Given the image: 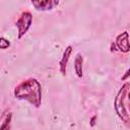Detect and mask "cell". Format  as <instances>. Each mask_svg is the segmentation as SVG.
I'll use <instances>...</instances> for the list:
<instances>
[{
    "label": "cell",
    "mask_w": 130,
    "mask_h": 130,
    "mask_svg": "<svg viewBox=\"0 0 130 130\" xmlns=\"http://www.w3.org/2000/svg\"><path fill=\"white\" fill-rule=\"evenodd\" d=\"M13 93L17 100H24L36 108L42 105V86L36 78H27L20 82L15 86Z\"/></svg>",
    "instance_id": "1"
},
{
    "label": "cell",
    "mask_w": 130,
    "mask_h": 130,
    "mask_svg": "<svg viewBox=\"0 0 130 130\" xmlns=\"http://www.w3.org/2000/svg\"><path fill=\"white\" fill-rule=\"evenodd\" d=\"M129 86H130L129 83H125L124 85H122V87L118 91V93L115 98V101H114V107H115L118 117L122 120V122L128 128H130V117H129V115L126 111V108L124 106V99H125V95L127 93Z\"/></svg>",
    "instance_id": "2"
},
{
    "label": "cell",
    "mask_w": 130,
    "mask_h": 130,
    "mask_svg": "<svg viewBox=\"0 0 130 130\" xmlns=\"http://www.w3.org/2000/svg\"><path fill=\"white\" fill-rule=\"evenodd\" d=\"M32 23V15L29 11H24L20 14L19 18L16 20L15 25L17 27V31H18V39H21L26 32L27 30L30 28Z\"/></svg>",
    "instance_id": "3"
},
{
    "label": "cell",
    "mask_w": 130,
    "mask_h": 130,
    "mask_svg": "<svg viewBox=\"0 0 130 130\" xmlns=\"http://www.w3.org/2000/svg\"><path fill=\"white\" fill-rule=\"evenodd\" d=\"M115 44L119 51H121L122 53H128L130 51V41L128 31H123L118 35Z\"/></svg>",
    "instance_id": "4"
},
{
    "label": "cell",
    "mask_w": 130,
    "mask_h": 130,
    "mask_svg": "<svg viewBox=\"0 0 130 130\" xmlns=\"http://www.w3.org/2000/svg\"><path fill=\"white\" fill-rule=\"evenodd\" d=\"M31 4L35 6L37 10L48 11L52 10L55 6L59 4V1L56 0H41V1H31Z\"/></svg>",
    "instance_id": "5"
},
{
    "label": "cell",
    "mask_w": 130,
    "mask_h": 130,
    "mask_svg": "<svg viewBox=\"0 0 130 130\" xmlns=\"http://www.w3.org/2000/svg\"><path fill=\"white\" fill-rule=\"evenodd\" d=\"M72 53V46H67L63 52V56L60 60V72L62 75H65L66 74V67H67V64H68V60L70 58V55Z\"/></svg>",
    "instance_id": "6"
},
{
    "label": "cell",
    "mask_w": 130,
    "mask_h": 130,
    "mask_svg": "<svg viewBox=\"0 0 130 130\" xmlns=\"http://www.w3.org/2000/svg\"><path fill=\"white\" fill-rule=\"evenodd\" d=\"M82 64H83L82 55L80 53H77L74 60V70L78 77H82Z\"/></svg>",
    "instance_id": "7"
},
{
    "label": "cell",
    "mask_w": 130,
    "mask_h": 130,
    "mask_svg": "<svg viewBox=\"0 0 130 130\" xmlns=\"http://www.w3.org/2000/svg\"><path fill=\"white\" fill-rule=\"evenodd\" d=\"M11 120H12V114L9 112L2 118V123L0 130H10L11 128Z\"/></svg>",
    "instance_id": "8"
},
{
    "label": "cell",
    "mask_w": 130,
    "mask_h": 130,
    "mask_svg": "<svg viewBox=\"0 0 130 130\" xmlns=\"http://www.w3.org/2000/svg\"><path fill=\"white\" fill-rule=\"evenodd\" d=\"M9 46H10V42H9L8 40H6L5 38L2 37V38L0 39V48L4 50V49H7Z\"/></svg>",
    "instance_id": "9"
},
{
    "label": "cell",
    "mask_w": 130,
    "mask_h": 130,
    "mask_svg": "<svg viewBox=\"0 0 130 130\" xmlns=\"http://www.w3.org/2000/svg\"><path fill=\"white\" fill-rule=\"evenodd\" d=\"M129 76H130V68H129V69H128V70H127V71L124 73V75L121 77V80H123V81H124V80H126V79H127Z\"/></svg>",
    "instance_id": "10"
},
{
    "label": "cell",
    "mask_w": 130,
    "mask_h": 130,
    "mask_svg": "<svg viewBox=\"0 0 130 130\" xmlns=\"http://www.w3.org/2000/svg\"><path fill=\"white\" fill-rule=\"evenodd\" d=\"M95 119H96V116H93V117L91 118V120H90V126H91V127L94 126V124H95Z\"/></svg>",
    "instance_id": "11"
},
{
    "label": "cell",
    "mask_w": 130,
    "mask_h": 130,
    "mask_svg": "<svg viewBox=\"0 0 130 130\" xmlns=\"http://www.w3.org/2000/svg\"><path fill=\"white\" fill-rule=\"evenodd\" d=\"M128 99L130 100V91H129V93H128Z\"/></svg>",
    "instance_id": "12"
},
{
    "label": "cell",
    "mask_w": 130,
    "mask_h": 130,
    "mask_svg": "<svg viewBox=\"0 0 130 130\" xmlns=\"http://www.w3.org/2000/svg\"><path fill=\"white\" fill-rule=\"evenodd\" d=\"M129 110H130V105H129Z\"/></svg>",
    "instance_id": "13"
}]
</instances>
